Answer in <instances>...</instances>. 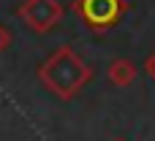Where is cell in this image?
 <instances>
[{"label":"cell","instance_id":"6da1fadb","mask_svg":"<svg viewBox=\"0 0 155 141\" xmlns=\"http://www.w3.org/2000/svg\"><path fill=\"white\" fill-rule=\"evenodd\" d=\"M90 79H93V68L71 46H60L38 65V82L60 101L76 98Z\"/></svg>","mask_w":155,"mask_h":141},{"label":"cell","instance_id":"7a4b0ae2","mask_svg":"<svg viewBox=\"0 0 155 141\" xmlns=\"http://www.w3.org/2000/svg\"><path fill=\"white\" fill-rule=\"evenodd\" d=\"M74 11L90 30L106 33L125 16L128 3L125 0H74Z\"/></svg>","mask_w":155,"mask_h":141},{"label":"cell","instance_id":"3957f363","mask_svg":"<svg viewBox=\"0 0 155 141\" xmlns=\"http://www.w3.org/2000/svg\"><path fill=\"white\" fill-rule=\"evenodd\" d=\"M19 16L35 33H49L63 19V5L57 0H25L19 5Z\"/></svg>","mask_w":155,"mask_h":141},{"label":"cell","instance_id":"277c9868","mask_svg":"<svg viewBox=\"0 0 155 141\" xmlns=\"http://www.w3.org/2000/svg\"><path fill=\"white\" fill-rule=\"evenodd\" d=\"M136 65L131 62V60H125V57H117V60H112V65L106 68V79L114 84V87H128V84H134L136 82Z\"/></svg>","mask_w":155,"mask_h":141},{"label":"cell","instance_id":"5b68a950","mask_svg":"<svg viewBox=\"0 0 155 141\" xmlns=\"http://www.w3.org/2000/svg\"><path fill=\"white\" fill-rule=\"evenodd\" d=\"M11 41H14V35H11V30L0 24V52H5V49L11 46Z\"/></svg>","mask_w":155,"mask_h":141},{"label":"cell","instance_id":"8992f818","mask_svg":"<svg viewBox=\"0 0 155 141\" xmlns=\"http://www.w3.org/2000/svg\"><path fill=\"white\" fill-rule=\"evenodd\" d=\"M144 71H147V73H150V76L155 79V52L150 54V57H147V60H144Z\"/></svg>","mask_w":155,"mask_h":141},{"label":"cell","instance_id":"52a82bcc","mask_svg":"<svg viewBox=\"0 0 155 141\" xmlns=\"http://www.w3.org/2000/svg\"><path fill=\"white\" fill-rule=\"evenodd\" d=\"M114 141H125V139H114Z\"/></svg>","mask_w":155,"mask_h":141}]
</instances>
